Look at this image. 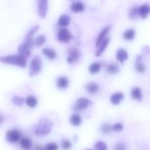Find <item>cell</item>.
Segmentation results:
<instances>
[{"mask_svg": "<svg viewBox=\"0 0 150 150\" xmlns=\"http://www.w3.org/2000/svg\"><path fill=\"white\" fill-rule=\"evenodd\" d=\"M0 62L5 64L18 66L22 69H24L27 66V58L20 54L19 53L2 56L0 57Z\"/></svg>", "mask_w": 150, "mask_h": 150, "instance_id": "cell-1", "label": "cell"}, {"mask_svg": "<svg viewBox=\"0 0 150 150\" xmlns=\"http://www.w3.org/2000/svg\"><path fill=\"white\" fill-rule=\"evenodd\" d=\"M53 127L52 122L47 119H42L39 121L35 129V134L38 137H44L51 132Z\"/></svg>", "mask_w": 150, "mask_h": 150, "instance_id": "cell-2", "label": "cell"}, {"mask_svg": "<svg viewBox=\"0 0 150 150\" xmlns=\"http://www.w3.org/2000/svg\"><path fill=\"white\" fill-rule=\"evenodd\" d=\"M41 69H42L41 59L38 56H35L30 61V73H29L30 76V77L36 76L41 71Z\"/></svg>", "mask_w": 150, "mask_h": 150, "instance_id": "cell-3", "label": "cell"}, {"mask_svg": "<svg viewBox=\"0 0 150 150\" xmlns=\"http://www.w3.org/2000/svg\"><path fill=\"white\" fill-rule=\"evenodd\" d=\"M92 105V102L86 97H80L74 102L73 110L75 112H83Z\"/></svg>", "mask_w": 150, "mask_h": 150, "instance_id": "cell-4", "label": "cell"}, {"mask_svg": "<svg viewBox=\"0 0 150 150\" xmlns=\"http://www.w3.org/2000/svg\"><path fill=\"white\" fill-rule=\"evenodd\" d=\"M6 140L11 144H16L20 141L21 138V133L18 129H9L6 132Z\"/></svg>", "mask_w": 150, "mask_h": 150, "instance_id": "cell-5", "label": "cell"}, {"mask_svg": "<svg viewBox=\"0 0 150 150\" xmlns=\"http://www.w3.org/2000/svg\"><path fill=\"white\" fill-rule=\"evenodd\" d=\"M49 8V0H37L38 15L44 18L47 15Z\"/></svg>", "mask_w": 150, "mask_h": 150, "instance_id": "cell-6", "label": "cell"}, {"mask_svg": "<svg viewBox=\"0 0 150 150\" xmlns=\"http://www.w3.org/2000/svg\"><path fill=\"white\" fill-rule=\"evenodd\" d=\"M80 56H81V52L78 50L77 48H70L68 51V57L66 59V61L69 64L75 63L80 59Z\"/></svg>", "mask_w": 150, "mask_h": 150, "instance_id": "cell-7", "label": "cell"}, {"mask_svg": "<svg viewBox=\"0 0 150 150\" xmlns=\"http://www.w3.org/2000/svg\"><path fill=\"white\" fill-rule=\"evenodd\" d=\"M71 33L68 29L60 28L57 34V41L61 43H68L71 39Z\"/></svg>", "mask_w": 150, "mask_h": 150, "instance_id": "cell-8", "label": "cell"}, {"mask_svg": "<svg viewBox=\"0 0 150 150\" xmlns=\"http://www.w3.org/2000/svg\"><path fill=\"white\" fill-rule=\"evenodd\" d=\"M33 47L29 45L26 42H24L23 44H20L18 47V52L20 54L24 56L26 58H28L31 55V50Z\"/></svg>", "mask_w": 150, "mask_h": 150, "instance_id": "cell-9", "label": "cell"}, {"mask_svg": "<svg viewBox=\"0 0 150 150\" xmlns=\"http://www.w3.org/2000/svg\"><path fill=\"white\" fill-rule=\"evenodd\" d=\"M69 86V80L66 76H60L56 80V86L57 88L64 90Z\"/></svg>", "mask_w": 150, "mask_h": 150, "instance_id": "cell-10", "label": "cell"}, {"mask_svg": "<svg viewBox=\"0 0 150 150\" xmlns=\"http://www.w3.org/2000/svg\"><path fill=\"white\" fill-rule=\"evenodd\" d=\"M110 30V26L108 25V26H105L102 30H101L100 33H99L98 35L97 38H96V47L104 41L107 38V35L109 33Z\"/></svg>", "mask_w": 150, "mask_h": 150, "instance_id": "cell-11", "label": "cell"}, {"mask_svg": "<svg viewBox=\"0 0 150 150\" xmlns=\"http://www.w3.org/2000/svg\"><path fill=\"white\" fill-rule=\"evenodd\" d=\"M125 95L122 92H115L110 97V102L113 105H119L123 101Z\"/></svg>", "mask_w": 150, "mask_h": 150, "instance_id": "cell-12", "label": "cell"}, {"mask_svg": "<svg viewBox=\"0 0 150 150\" xmlns=\"http://www.w3.org/2000/svg\"><path fill=\"white\" fill-rule=\"evenodd\" d=\"M128 57H129L128 53L127 50H125V49H119V50L116 51V59L119 63H124L127 60Z\"/></svg>", "mask_w": 150, "mask_h": 150, "instance_id": "cell-13", "label": "cell"}, {"mask_svg": "<svg viewBox=\"0 0 150 150\" xmlns=\"http://www.w3.org/2000/svg\"><path fill=\"white\" fill-rule=\"evenodd\" d=\"M70 17L66 14H62L60 17H59L58 20H57V25L60 27V28H66L70 24Z\"/></svg>", "mask_w": 150, "mask_h": 150, "instance_id": "cell-14", "label": "cell"}, {"mask_svg": "<svg viewBox=\"0 0 150 150\" xmlns=\"http://www.w3.org/2000/svg\"><path fill=\"white\" fill-rule=\"evenodd\" d=\"M110 41V38L107 37L97 47V50H96V56H100L106 50L107 47L109 45Z\"/></svg>", "mask_w": 150, "mask_h": 150, "instance_id": "cell-15", "label": "cell"}, {"mask_svg": "<svg viewBox=\"0 0 150 150\" xmlns=\"http://www.w3.org/2000/svg\"><path fill=\"white\" fill-rule=\"evenodd\" d=\"M70 9L74 13H78L84 11L85 5L82 2H74L71 5Z\"/></svg>", "mask_w": 150, "mask_h": 150, "instance_id": "cell-16", "label": "cell"}, {"mask_svg": "<svg viewBox=\"0 0 150 150\" xmlns=\"http://www.w3.org/2000/svg\"><path fill=\"white\" fill-rule=\"evenodd\" d=\"M138 13H139V16L141 18H147L150 14V6L146 4L141 5L138 7Z\"/></svg>", "mask_w": 150, "mask_h": 150, "instance_id": "cell-17", "label": "cell"}, {"mask_svg": "<svg viewBox=\"0 0 150 150\" xmlns=\"http://www.w3.org/2000/svg\"><path fill=\"white\" fill-rule=\"evenodd\" d=\"M42 53L46 57H47L50 60H54L57 58V53H56V52L54 50L51 48L45 47V48L43 49Z\"/></svg>", "mask_w": 150, "mask_h": 150, "instance_id": "cell-18", "label": "cell"}, {"mask_svg": "<svg viewBox=\"0 0 150 150\" xmlns=\"http://www.w3.org/2000/svg\"><path fill=\"white\" fill-rule=\"evenodd\" d=\"M86 89L90 94H95L100 89L99 85L95 82H90L86 86Z\"/></svg>", "mask_w": 150, "mask_h": 150, "instance_id": "cell-19", "label": "cell"}, {"mask_svg": "<svg viewBox=\"0 0 150 150\" xmlns=\"http://www.w3.org/2000/svg\"><path fill=\"white\" fill-rule=\"evenodd\" d=\"M83 122V119L78 113H74L69 118V122L71 125L74 127L80 126Z\"/></svg>", "mask_w": 150, "mask_h": 150, "instance_id": "cell-20", "label": "cell"}, {"mask_svg": "<svg viewBox=\"0 0 150 150\" xmlns=\"http://www.w3.org/2000/svg\"><path fill=\"white\" fill-rule=\"evenodd\" d=\"M131 97L134 99V100L141 101L143 98L142 91L141 89L138 87H134L132 88V90L130 91Z\"/></svg>", "mask_w": 150, "mask_h": 150, "instance_id": "cell-21", "label": "cell"}, {"mask_svg": "<svg viewBox=\"0 0 150 150\" xmlns=\"http://www.w3.org/2000/svg\"><path fill=\"white\" fill-rule=\"evenodd\" d=\"M122 37H123L125 41H132L135 37V30L134 29H128V30H125L123 33Z\"/></svg>", "mask_w": 150, "mask_h": 150, "instance_id": "cell-22", "label": "cell"}, {"mask_svg": "<svg viewBox=\"0 0 150 150\" xmlns=\"http://www.w3.org/2000/svg\"><path fill=\"white\" fill-rule=\"evenodd\" d=\"M20 145L24 149L29 150L33 146V141L28 137H22L20 140Z\"/></svg>", "mask_w": 150, "mask_h": 150, "instance_id": "cell-23", "label": "cell"}, {"mask_svg": "<svg viewBox=\"0 0 150 150\" xmlns=\"http://www.w3.org/2000/svg\"><path fill=\"white\" fill-rule=\"evenodd\" d=\"M25 103L27 107L30 108H34L38 105L37 98L33 95H29L25 98Z\"/></svg>", "mask_w": 150, "mask_h": 150, "instance_id": "cell-24", "label": "cell"}, {"mask_svg": "<svg viewBox=\"0 0 150 150\" xmlns=\"http://www.w3.org/2000/svg\"><path fill=\"white\" fill-rule=\"evenodd\" d=\"M101 65L98 62H93L89 66L88 71L91 74H96L101 71Z\"/></svg>", "mask_w": 150, "mask_h": 150, "instance_id": "cell-25", "label": "cell"}, {"mask_svg": "<svg viewBox=\"0 0 150 150\" xmlns=\"http://www.w3.org/2000/svg\"><path fill=\"white\" fill-rule=\"evenodd\" d=\"M120 71L119 66L116 64H109L106 67V71L108 74L111 75H114L118 74Z\"/></svg>", "mask_w": 150, "mask_h": 150, "instance_id": "cell-26", "label": "cell"}, {"mask_svg": "<svg viewBox=\"0 0 150 150\" xmlns=\"http://www.w3.org/2000/svg\"><path fill=\"white\" fill-rule=\"evenodd\" d=\"M135 70H136V71L138 72V73H140V74L144 73L146 71V66L144 65V63L141 61V59L139 60V58L137 59L136 62H135Z\"/></svg>", "mask_w": 150, "mask_h": 150, "instance_id": "cell-27", "label": "cell"}, {"mask_svg": "<svg viewBox=\"0 0 150 150\" xmlns=\"http://www.w3.org/2000/svg\"><path fill=\"white\" fill-rule=\"evenodd\" d=\"M11 102L16 106L21 107L25 102V99L23 96H13L12 99H11Z\"/></svg>", "mask_w": 150, "mask_h": 150, "instance_id": "cell-28", "label": "cell"}, {"mask_svg": "<svg viewBox=\"0 0 150 150\" xmlns=\"http://www.w3.org/2000/svg\"><path fill=\"white\" fill-rule=\"evenodd\" d=\"M112 130V126H111L110 124L108 123H104L102 124V126L100 127V131L103 134H105V135H108V134L110 133Z\"/></svg>", "mask_w": 150, "mask_h": 150, "instance_id": "cell-29", "label": "cell"}, {"mask_svg": "<svg viewBox=\"0 0 150 150\" xmlns=\"http://www.w3.org/2000/svg\"><path fill=\"white\" fill-rule=\"evenodd\" d=\"M34 43L35 47H41V46H43L46 43V37L44 35H43L38 36L34 40Z\"/></svg>", "mask_w": 150, "mask_h": 150, "instance_id": "cell-30", "label": "cell"}, {"mask_svg": "<svg viewBox=\"0 0 150 150\" xmlns=\"http://www.w3.org/2000/svg\"><path fill=\"white\" fill-rule=\"evenodd\" d=\"M129 18L130 19H135L138 16H139V13H138V7H133L129 11Z\"/></svg>", "mask_w": 150, "mask_h": 150, "instance_id": "cell-31", "label": "cell"}, {"mask_svg": "<svg viewBox=\"0 0 150 150\" xmlns=\"http://www.w3.org/2000/svg\"><path fill=\"white\" fill-rule=\"evenodd\" d=\"M72 143L68 139H63L61 141V147L63 150H69L71 148Z\"/></svg>", "mask_w": 150, "mask_h": 150, "instance_id": "cell-32", "label": "cell"}, {"mask_svg": "<svg viewBox=\"0 0 150 150\" xmlns=\"http://www.w3.org/2000/svg\"><path fill=\"white\" fill-rule=\"evenodd\" d=\"M94 148L96 150H107L108 149V146L103 141H98L95 144Z\"/></svg>", "mask_w": 150, "mask_h": 150, "instance_id": "cell-33", "label": "cell"}, {"mask_svg": "<svg viewBox=\"0 0 150 150\" xmlns=\"http://www.w3.org/2000/svg\"><path fill=\"white\" fill-rule=\"evenodd\" d=\"M45 150H57L58 149V145L54 142L48 143L44 146Z\"/></svg>", "mask_w": 150, "mask_h": 150, "instance_id": "cell-34", "label": "cell"}, {"mask_svg": "<svg viewBox=\"0 0 150 150\" xmlns=\"http://www.w3.org/2000/svg\"><path fill=\"white\" fill-rule=\"evenodd\" d=\"M112 130L115 131V132H121V131L123 130L124 129V125L122 123H116L112 126Z\"/></svg>", "mask_w": 150, "mask_h": 150, "instance_id": "cell-35", "label": "cell"}, {"mask_svg": "<svg viewBox=\"0 0 150 150\" xmlns=\"http://www.w3.org/2000/svg\"><path fill=\"white\" fill-rule=\"evenodd\" d=\"M38 29H39V26H35V27H33V28H32L31 30L28 32V33H27V35L26 37L33 38V35H34L37 33V31L38 30Z\"/></svg>", "mask_w": 150, "mask_h": 150, "instance_id": "cell-36", "label": "cell"}, {"mask_svg": "<svg viewBox=\"0 0 150 150\" xmlns=\"http://www.w3.org/2000/svg\"><path fill=\"white\" fill-rule=\"evenodd\" d=\"M114 150H127V147L125 144L122 142L116 143L114 146Z\"/></svg>", "mask_w": 150, "mask_h": 150, "instance_id": "cell-37", "label": "cell"}, {"mask_svg": "<svg viewBox=\"0 0 150 150\" xmlns=\"http://www.w3.org/2000/svg\"><path fill=\"white\" fill-rule=\"evenodd\" d=\"M35 150H45V149L41 145H37L35 147Z\"/></svg>", "mask_w": 150, "mask_h": 150, "instance_id": "cell-38", "label": "cell"}, {"mask_svg": "<svg viewBox=\"0 0 150 150\" xmlns=\"http://www.w3.org/2000/svg\"><path fill=\"white\" fill-rule=\"evenodd\" d=\"M2 121H3V118H2V116H0V125H1V124H2Z\"/></svg>", "mask_w": 150, "mask_h": 150, "instance_id": "cell-39", "label": "cell"}, {"mask_svg": "<svg viewBox=\"0 0 150 150\" xmlns=\"http://www.w3.org/2000/svg\"><path fill=\"white\" fill-rule=\"evenodd\" d=\"M86 150H91V149H86Z\"/></svg>", "mask_w": 150, "mask_h": 150, "instance_id": "cell-40", "label": "cell"}, {"mask_svg": "<svg viewBox=\"0 0 150 150\" xmlns=\"http://www.w3.org/2000/svg\"><path fill=\"white\" fill-rule=\"evenodd\" d=\"M74 1H75V0H74Z\"/></svg>", "mask_w": 150, "mask_h": 150, "instance_id": "cell-41", "label": "cell"}]
</instances>
